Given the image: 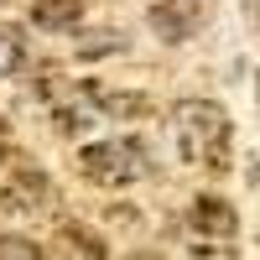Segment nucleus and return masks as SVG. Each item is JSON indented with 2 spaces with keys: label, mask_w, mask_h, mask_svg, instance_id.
Here are the masks:
<instances>
[{
  "label": "nucleus",
  "mask_w": 260,
  "mask_h": 260,
  "mask_svg": "<svg viewBox=\"0 0 260 260\" xmlns=\"http://www.w3.org/2000/svg\"><path fill=\"white\" fill-rule=\"evenodd\" d=\"M172 136H177V151H182L187 167L229 172L234 120L224 115V104H213V99H182L177 110H172Z\"/></svg>",
  "instance_id": "f257e3e1"
},
{
  "label": "nucleus",
  "mask_w": 260,
  "mask_h": 260,
  "mask_svg": "<svg viewBox=\"0 0 260 260\" xmlns=\"http://www.w3.org/2000/svg\"><path fill=\"white\" fill-rule=\"evenodd\" d=\"M78 172L99 187H125L141 172H151V151L136 136H115V141H89L78 151Z\"/></svg>",
  "instance_id": "f03ea898"
},
{
  "label": "nucleus",
  "mask_w": 260,
  "mask_h": 260,
  "mask_svg": "<svg viewBox=\"0 0 260 260\" xmlns=\"http://www.w3.org/2000/svg\"><path fill=\"white\" fill-rule=\"evenodd\" d=\"M52 177L47 172H37V167H21L16 177L0 187V208L11 213V219H37V213H47L52 208Z\"/></svg>",
  "instance_id": "7ed1b4c3"
},
{
  "label": "nucleus",
  "mask_w": 260,
  "mask_h": 260,
  "mask_svg": "<svg viewBox=\"0 0 260 260\" xmlns=\"http://www.w3.org/2000/svg\"><path fill=\"white\" fill-rule=\"evenodd\" d=\"M146 21H151V31H156L161 42H182V37H192V31L203 26V21L192 16V11H182L177 0H156V6L146 11Z\"/></svg>",
  "instance_id": "20e7f679"
},
{
  "label": "nucleus",
  "mask_w": 260,
  "mask_h": 260,
  "mask_svg": "<svg viewBox=\"0 0 260 260\" xmlns=\"http://www.w3.org/2000/svg\"><path fill=\"white\" fill-rule=\"evenodd\" d=\"M192 229H203V234H219V240H229V234L240 229V219H234V208H229L224 198L203 192V198L192 203Z\"/></svg>",
  "instance_id": "39448f33"
},
{
  "label": "nucleus",
  "mask_w": 260,
  "mask_h": 260,
  "mask_svg": "<svg viewBox=\"0 0 260 260\" xmlns=\"http://www.w3.org/2000/svg\"><path fill=\"white\" fill-rule=\"evenodd\" d=\"M83 16V0H31V26L42 31H73Z\"/></svg>",
  "instance_id": "423d86ee"
},
{
  "label": "nucleus",
  "mask_w": 260,
  "mask_h": 260,
  "mask_svg": "<svg viewBox=\"0 0 260 260\" xmlns=\"http://www.w3.org/2000/svg\"><path fill=\"white\" fill-rule=\"evenodd\" d=\"M31 68V42L21 26H0V78H21Z\"/></svg>",
  "instance_id": "0eeeda50"
},
{
  "label": "nucleus",
  "mask_w": 260,
  "mask_h": 260,
  "mask_svg": "<svg viewBox=\"0 0 260 260\" xmlns=\"http://www.w3.org/2000/svg\"><path fill=\"white\" fill-rule=\"evenodd\" d=\"M52 250H68V255H104V240L83 234L78 224H57V245Z\"/></svg>",
  "instance_id": "6e6552de"
},
{
  "label": "nucleus",
  "mask_w": 260,
  "mask_h": 260,
  "mask_svg": "<svg viewBox=\"0 0 260 260\" xmlns=\"http://www.w3.org/2000/svg\"><path fill=\"white\" fill-rule=\"evenodd\" d=\"M104 52H125V31H89L78 37V57H104Z\"/></svg>",
  "instance_id": "1a4fd4ad"
},
{
  "label": "nucleus",
  "mask_w": 260,
  "mask_h": 260,
  "mask_svg": "<svg viewBox=\"0 0 260 260\" xmlns=\"http://www.w3.org/2000/svg\"><path fill=\"white\" fill-rule=\"evenodd\" d=\"M104 115H120V120H141L151 115V104L141 94H104Z\"/></svg>",
  "instance_id": "9d476101"
},
{
  "label": "nucleus",
  "mask_w": 260,
  "mask_h": 260,
  "mask_svg": "<svg viewBox=\"0 0 260 260\" xmlns=\"http://www.w3.org/2000/svg\"><path fill=\"white\" fill-rule=\"evenodd\" d=\"M0 255H21V260H37V255H42V245H37V240H26V234H0Z\"/></svg>",
  "instance_id": "9b49d317"
},
{
  "label": "nucleus",
  "mask_w": 260,
  "mask_h": 260,
  "mask_svg": "<svg viewBox=\"0 0 260 260\" xmlns=\"http://www.w3.org/2000/svg\"><path fill=\"white\" fill-rule=\"evenodd\" d=\"M245 11H250V26H255V37H260V0H245Z\"/></svg>",
  "instance_id": "f8f14e48"
},
{
  "label": "nucleus",
  "mask_w": 260,
  "mask_h": 260,
  "mask_svg": "<svg viewBox=\"0 0 260 260\" xmlns=\"http://www.w3.org/2000/svg\"><path fill=\"white\" fill-rule=\"evenodd\" d=\"M0 151H6V125H0Z\"/></svg>",
  "instance_id": "ddd939ff"
},
{
  "label": "nucleus",
  "mask_w": 260,
  "mask_h": 260,
  "mask_svg": "<svg viewBox=\"0 0 260 260\" xmlns=\"http://www.w3.org/2000/svg\"><path fill=\"white\" fill-rule=\"evenodd\" d=\"M0 6H6V0H0Z\"/></svg>",
  "instance_id": "4468645a"
}]
</instances>
